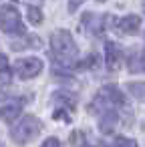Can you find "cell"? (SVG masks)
I'll list each match as a JSON object with an SVG mask.
<instances>
[{
  "label": "cell",
  "instance_id": "1",
  "mask_svg": "<svg viewBox=\"0 0 145 147\" xmlns=\"http://www.w3.org/2000/svg\"><path fill=\"white\" fill-rule=\"evenodd\" d=\"M51 51H53L55 63L61 65L63 69H71L73 65H77L79 49H77V42L69 30L59 28L51 34Z\"/></svg>",
  "mask_w": 145,
  "mask_h": 147
},
{
  "label": "cell",
  "instance_id": "2",
  "mask_svg": "<svg viewBox=\"0 0 145 147\" xmlns=\"http://www.w3.org/2000/svg\"><path fill=\"white\" fill-rule=\"evenodd\" d=\"M125 105V97L123 93L115 87V85H105L91 101L89 105V111L91 113H103L107 109H117V107H123Z\"/></svg>",
  "mask_w": 145,
  "mask_h": 147
},
{
  "label": "cell",
  "instance_id": "3",
  "mask_svg": "<svg viewBox=\"0 0 145 147\" xmlns=\"http://www.w3.org/2000/svg\"><path fill=\"white\" fill-rule=\"evenodd\" d=\"M40 131H42L40 119L34 117V115H26V117H20V119L16 121V125L12 127L10 135H12V141H14V143L24 145V143H28L30 139H34Z\"/></svg>",
  "mask_w": 145,
  "mask_h": 147
},
{
  "label": "cell",
  "instance_id": "4",
  "mask_svg": "<svg viewBox=\"0 0 145 147\" xmlns=\"http://www.w3.org/2000/svg\"><path fill=\"white\" fill-rule=\"evenodd\" d=\"M0 30L6 34H22L24 24L16 6H2L0 8Z\"/></svg>",
  "mask_w": 145,
  "mask_h": 147
},
{
  "label": "cell",
  "instance_id": "5",
  "mask_svg": "<svg viewBox=\"0 0 145 147\" xmlns=\"http://www.w3.org/2000/svg\"><path fill=\"white\" fill-rule=\"evenodd\" d=\"M42 67H45V65H42V61H40L38 57H24V59H16L12 71L16 73L18 79L30 81V79H34V77L40 75Z\"/></svg>",
  "mask_w": 145,
  "mask_h": 147
},
{
  "label": "cell",
  "instance_id": "6",
  "mask_svg": "<svg viewBox=\"0 0 145 147\" xmlns=\"http://www.w3.org/2000/svg\"><path fill=\"white\" fill-rule=\"evenodd\" d=\"M113 28H117L121 34H137L141 28V18L137 14H127L123 18H115Z\"/></svg>",
  "mask_w": 145,
  "mask_h": 147
},
{
  "label": "cell",
  "instance_id": "7",
  "mask_svg": "<svg viewBox=\"0 0 145 147\" xmlns=\"http://www.w3.org/2000/svg\"><path fill=\"white\" fill-rule=\"evenodd\" d=\"M105 67L111 73H115L121 67V49H119V45H115L111 40L105 42Z\"/></svg>",
  "mask_w": 145,
  "mask_h": 147
},
{
  "label": "cell",
  "instance_id": "8",
  "mask_svg": "<svg viewBox=\"0 0 145 147\" xmlns=\"http://www.w3.org/2000/svg\"><path fill=\"white\" fill-rule=\"evenodd\" d=\"M83 28L91 36L101 34L103 28H105V16H95L93 12H85L83 14Z\"/></svg>",
  "mask_w": 145,
  "mask_h": 147
},
{
  "label": "cell",
  "instance_id": "9",
  "mask_svg": "<svg viewBox=\"0 0 145 147\" xmlns=\"http://www.w3.org/2000/svg\"><path fill=\"white\" fill-rule=\"evenodd\" d=\"M42 47V40L36 36V34H18L16 40H10V49L20 53V51H26V49H40Z\"/></svg>",
  "mask_w": 145,
  "mask_h": 147
},
{
  "label": "cell",
  "instance_id": "10",
  "mask_svg": "<svg viewBox=\"0 0 145 147\" xmlns=\"http://www.w3.org/2000/svg\"><path fill=\"white\" fill-rule=\"evenodd\" d=\"M99 115H101V119H99V131L103 135H113V131H115V127L119 123L117 111L115 109H107V111H103Z\"/></svg>",
  "mask_w": 145,
  "mask_h": 147
},
{
  "label": "cell",
  "instance_id": "11",
  "mask_svg": "<svg viewBox=\"0 0 145 147\" xmlns=\"http://www.w3.org/2000/svg\"><path fill=\"white\" fill-rule=\"evenodd\" d=\"M53 103L57 107H63V109L67 107L69 111H73L77 107V95L71 93V91H67V89H59V91L53 93Z\"/></svg>",
  "mask_w": 145,
  "mask_h": 147
},
{
  "label": "cell",
  "instance_id": "12",
  "mask_svg": "<svg viewBox=\"0 0 145 147\" xmlns=\"http://www.w3.org/2000/svg\"><path fill=\"white\" fill-rule=\"evenodd\" d=\"M22 105H24V103L18 101V103H8V105H4V107H0V119L6 121V123H12L14 119L20 117Z\"/></svg>",
  "mask_w": 145,
  "mask_h": 147
},
{
  "label": "cell",
  "instance_id": "13",
  "mask_svg": "<svg viewBox=\"0 0 145 147\" xmlns=\"http://www.w3.org/2000/svg\"><path fill=\"white\" fill-rule=\"evenodd\" d=\"M12 75H14V71L10 69L6 55H2V53H0V83L8 85V83L12 81Z\"/></svg>",
  "mask_w": 145,
  "mask_h": 147
},
{
  "label": "cell",
  "instance_id": "14",
  "mask_svg": "<svg viewBox=\"0 0 145 147\" xmlns=\"http://www.w3.org/2000/svg\"><path fill=\"white\" fill-rule=\"evenodd\" d=\"M127 91L129 95H133L135 99H145V83H129L127 85Z\"/></svg>",
  "mask_w": 145,
  "mask_h": 147
},
{
  "label": "cell",
  "instance_id": "15",
  "mask_svg": "<svg viewBox=\"0 0 145 147\" xmlns=\"http://www.w3.org/2000/svg\"><path fill=\"white\" fill-rule=\"evenodd\" d=\"M26 16H28V22H32L34 26L42 24V12H40V8H38V6H28Z\"/></svg>",
  "mask_w": 145,
  "mask_h": 147
},
{
  "label": "cell",
  "instance_id": "16",
  "mask_svg": "<svg viewBox=\"0 0 145 147\" xmlns=\"http://www.w3.org/2000/svg\"><path fill=\"white\" fill-rule=\"evenodd\" d=\"M113 147H137V141L129 139V137H123V135H117L113 139Z\"/></svg>",
  "mask_w": 145,
  "mask_h": 147
},
{
  "label": "cell",
  "instance_id": "17",
  "mask_svg": "<svg viewBox=\"0 0 145 147\" xmlns=\"http://www.w3.org/2000/svg\"><path fill=\"white\" fill-rule=\"evenodd\" d=\"M79 67H81V69H97V67H99V57H97V55H89L85 61L79 63Z\"/></svg>",
  "mask_w": 145,
  "mask_h": 147
},
{
  "label": "cell",
  "instance_id": "18",
  "mask_svg": "<svg viewBox=\"0 0 145 147\" xmlns=\"http://www.w3.org/2000/svg\"><path fill=\"white\" fill-rule=\"evenodd\" d=\"M53 119H55V121H65V123H71V117H69V113H67L63 107L55 109V113H53Z\"/></svg>",
  "mask_w": 145,
  "mask_h": 147
},
{
  "label": "cell",
  "instance_id": "19",
  "mask_svg": "<svg viewBox=\"0 0 145 147\" xmlns=\"http://www.w3.org/2000/svg\"><path fill=\"white\" fill-rule=\"evenodd\" d=\"M71 143H73L75 147H81V145L85 143V137H83V133H79V131H75V133L71 135Z\"/></svg>",
  "mask_w": 145,
  "mask_h": 147
},
{
  "label": "cell",
  "instance_id": "20",
  "mask_svg": "<svg viewBox=\"0 0 145 147\" xmlns=\"http://www.w3.org/2000/svg\"><path fill=\"white\" fill-rule=\"evenodd\" d=\"M40 147H61V141L57 139V137H49V139H45L42 141V145Z\"/></svg>",
  "mask_w": 145,
  "mask_h": 147
},
{
  "label": "cell",
  "instance_id": "21",
  "mask_svg": "<svg viewBox=\"0 0 145 147\" xmlns=\"http://www.w3.org/2000/svg\"><path fill=\"white\" fill-rule=\"evenodd\" d=\"M83 2H85V0H69V12H77Z\"/></svg>",
  "mask_w": 145,
  "mask_h": 147
},
{
  "label": "cell",
  "instance_id": "22",
  "mask_svg": "<svg viewBox=\"0 0 145 147\" xmlns=\"http://www.w3.org/2000/svg\"><path fill=\"white\" fill-rule=\"evenodd\" d=\"M141 71H145V59H141Z\"/></svg>",
  "mask_w": 145,
  "mask_h": 147
},
{
  "label": "cell",
  "instance_id": "23",
  "mask_svg": "<svg viewBox=\"0 0 145 147\" xmlns=\"http://www.w3.org/2000/svg\"><path fill=\"white\" fill-rule=\"evenodd\" d=\"M99 2H105V0H99Z\"/></svg>",
  "mask_w": 145,
  "mask_h": 147
},
{
  "label": "cell",
  "instance_id": "24",
  "mask_svg": "<svg viewBox=\"0 0 145 147\" xmlns=\"http://www.w3.org/2000/svg\"><path fill=\"white\" fill-rule=\"evenodd\" d=\"M143 4H145V2H143Z\"/></svg>",
  "mask_w": 145,
  "mask_h": 147
}]
</instances>
